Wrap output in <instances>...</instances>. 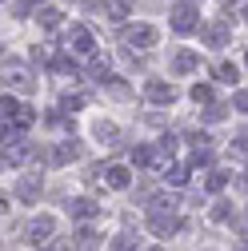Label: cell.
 Listing matches in <instances>:
<instances>
[{
	"instance_id": "cell-37",
	"label": "cell",
	"mask_w": 248,
	"mask_h": 251,
	"mask_svg": "<svg viewBox=\"0 0 248 251\" xmlns=\"http://www.w3.org/2000/svg\"><path fill=\"white\" fill-rule=\"evenodd\" d=\"M244 64H248V56H244Z\"/></svg>"
},
{
	"instance_id": "cell-27",
	"label": "cell",
	"mask_w": 248,
	"mask_h": 251,
	"mask_svg": "<svg viewBox=\"0 0 248 251\" xmlns=\"http://www.w3.org/2000/svg\"><path fill=\"white\" fill-rule=\"evenodd\" d=\"M32 60H36V64H48V60H56V56H52V44H36V48H32Z\"/></svg>"
},
{
	"instance_id": "cell-18",
	"label": "cell",
	"mask_w": 248,
	"mask_h": 251,
	"mask_svg": "<svg viewBox=\"0 0 248 251\" xmlns=\"http://www.w3.org/2000/svg\"><path fill=\"white\" fill-rule=\"evenodd\" d=\"M40 28H48V32H52V28H60V20H64V12H60V8H40Z\"/></svg>"
},
{
	"instance_id": "cell-15",
	"label": "cell",
	"mask_w": 248,
	"mask_h": 251,
	"mask_svg": "<svg viewBox=\"0 0 248 251\" xmlns=\"http://www.w3.org/2000/svg\"><path fill=\"white\" fill-rule=\"evenodd\" d=\"M72 155H76V140H64V144H56V148L48 151V164H52V168H60V164H68Z\"/></svg>"
},
{
	"instance_id": "cell-14",
	"label": "cell",
	"mask_w": 248,
	"mask_h": 251,
	"mask_svg": "<svg viewBox=\"0 0 248 251\" xmlns=\"http://www.w3.org/2000/svg\"><path fill=\"white\" fill-rule=\"evenodd\" d=\"M196 64H200V52H196V48H180V52H176V60H172V72H180V76H184V72H192Z\"/></svg>"
},
{
	"instance_id": "cell-24",
	"label": "cell",
	"mask_w": 248,
	"mask_h": 251,
	"mask_svg": "<svg viewBox=\"0 0 248 251\" xmlns=\"http://www.w3.org/2000/svg\"><path fill=\"white\" fill-rule=\"evenodd\" d=\"M124 16H128V4L112 0V4H108V20H112V24H124Z\"/></svg>"
},
{
	"instance_id": "cell-4",
	"label": "cell",
	"mask_w": 248,
	"mask_h": 251,
	"mask_svg": "<svg viewBox=\"0 0 248 251\" xmlns=\"http://www.w3.org/2000/svg\"><path fill=\"white\" fill-rule=\"evenodd\" d=\"M120 44L124 48H152V44H156V28H152V24H132V28L120 32Z\"/></svg>"
},
{
	"instance_id": "cell-7",
	"label": "cell",
	"mask_w": 248,
	"mask_h": 251,
	"mask_svg": "<svg viewBox=\"0 0 248 251\" xmlns=\"http://www.w3.org/2000/svg\"><path fill=\"white\" fill-rule=\"evenodd\" d=\"M40 192H44V179H40V176H20V183H16V200L36 203V200H40Z\"/></svg>"
},
{
	"instance_id": "cell-17",
	"label": "cell",
	"mask_w": 248,
	"mask_h": 251,
	"mask_svg": "<svg viewBox=\"0 0 248 251\" xmlns=\"http://www.w3.org/2000/svg\"><path fill=\"white\" fill-rule=\"evenodd\" d=\"M88 76L104 84V80H108V56H100V52L92 56V60H88Z\"/></svg>"
},
{
	"instance_id": "cell-29",
	"label": "cell",
	"mask_w": 248,
	"mask_h": 251,
	"mask_svg": "<svg viewBox=\"0 0 248 251\" xmlns=\"http://www.w3.org/2000/svg\"><path fill=\"white\" fill-rule=\"evenodd\" d=\"M224 112H228L224 104H208V108H204V120H208V124H216V120H224Z\"/></svg>"
},
{
	"instance_id": "cell-6",
	"label": "cell",
	"mask_w": 248,
	"mask_h": 251,
	"mask_svg": "<svg viewBox=\"0 0 248 251\" xmlns=\"http://www.w3.org/2000/svg\"><path fill=\"white\" fill-rule=\"evenodd\" d=\"M4 80H8V88H12V92H20V96H32V92H36L32 76H28L20 64H4Z\"/></svg>"
},
{
	"instance_id": "cell-10",
	"label": "cell",
	"mask_w": 248,
	"mask_h": 251,
	"mask_svg": "<svg viewBox=\"0 0 248 251\" xmlns=\"http://www.w3.org/2000/svg\"><path fill=\"white\" fill-rule=\"evenodd\" d=\"M228 36H232V28H228V20H212V24L204 28V40H208L212 48H224V44H228Z\"/></svg>"
},
{
	"instance_id": "cell-13",
	"label": "cell",
	"mask_w": 248,
	"mask_h": 251,
	"mask_svg": "<svg viewBox=\"0 0 248 251\" xmlns=\"http://www.w3.org/2000/svg\"><path fill=\"white\" fill-rule=\"evenodd\" d=\"M92 132H96V140H100L104 148H116V144H120V128H116L112 120H96V128H92Z\"/></svg>"
},
{
	"instance_id": "cell-19",
	"label": "cell",
	"mask_w": 248,
	"mask_h": 251,
	"mask_svg": "<svg viewBox=\"0 0 248 251\" xmlns=\"http://www.w3.org/2000/svg\"><path fill=\"white\" fill-rule=\"evenodd\" d=\"M136 247V235L132 231H120V235H112V243H108V251H132Z\"/></svg>"
},
{
	"instance_id": "cell-21",
	"label": "cell",
	"mask_w": 248,
	"mask_h": 251,
	"mask_svg": "<svg viewBox=\"0 0 248 251\" xmlns=\"http://www.w3.org/2000/svg\"><path fill=\"white\" fill-rule=\"evenodd\" d=\"M236 76H240V68H236V64H228V60H220V64H216V80L236 84Z\"/></svg>"
},
{
	"instance_id": "cell-26",
	"label": "cell",
	"mask_w": 248,
	"mask_h": 251,
	"mask_svg": "<svg viewBox=\"0 0 248 251\" xmlns=\"http://www.w3.org/2000/svg\"><path fill=\"white\" fill-rule=\"evenodd\" d=\"M104 84H108V92H112V96H116V100H124V96H132V92H128V84H120L116 76H108Z\"/></svg>"
},
{
	"instance_id": "cell-9",
	"label": "cell",
	"mask_w": 248,
	"mask_h": 251,
	"mask_svg": "<svg viewBox=\"0 0 248 251\" xmlns=\"http://www.w3.org/2000/svg\"><path fill=\"white\" fill-rule=\"evenodd\" d=\"M144 96H148L152 104H172V100H176V88L164 84V80H148V84H144Z\"/></svg>"
},
{
	"instance_id": "cell-30",
	"label": "cell",
	"mask_w": 248,
	"mask_h": 251,
	"mask_svg": "<svg viewBox=\"0 0 248 251\" xmlns=\"http://www.w3.org/2000/svg\"><path fill=\"white\" fill-rule=\"evenodd\" d=\"M76 239H80V247H92V243H96V231H92V227H80Z\"/></svg>"
},
{
	"instance_id": "cell-12",
	"label": "cell",
	"mask_w": 248,
	"mask_h": 251,
	"mask_svg": "<svg viewBox=\"0 0 248 251\" xmlns=\"http://www.w3.org/2000/svg\"><path fill=\"white\" fill-rule=\"evenodd\" d=\"M96 211H100V203L88 200V196H76V200L68 203V215H72V219H92Z\"/></svg>"
},
{
	"instance_id": "cell-28",
	"label": "cell",
	"mask_w": 248,
	"mask_h": 251,
	"mask_svg": "<svg viewBox=\"0 0 248 251\" xmlns=\"http://www.w3.org/2000/svg\"><path fill=\"white\" fill-rule=\"evenodd\" d=\"M192 100H196V104H212V88H208V84H196V88H192Z\"/></svg>"
},
{
	"instance_id": "cell-33",
	"label": "cell",
	"mask_w": 248,
	"mask_h": 251,
	"mask_svg": "<svg viewBox=\"0 0 248 251\" xmlns=\"http://www.w3.org/2000/svg\"><path fill=\"white\" fill-rule=\"evenodd\" d=\"M232 148H236V155H244V160H248V132H240V136H236V144H232Z\"/></svg>"
},
{
	"instance_id": "cell-35",
	"label": "cell",
	"mask_w": 248,
	"mask_h": 251,
	"mask_svg": "<svg viewBox=\"0 0 248 251\" xmlns=\"http://www.w3.org/2000/svg\"><path fill=\"white\" fill-rule=\"evenodd\" d=\"M120 4H132V0H120Z\"/></svg>"
},
{
	"instance_id": "cell-22",
	"label": "cell",
	"mask_w": 248,
	"mask_h": 251,
	"mask_svg": "<svg viewBox=\"0 0 248 251\" xmlns=\"http://www.w3.org/2000/svg\"><path fill=\"white\" fill-rule=\"evenodd\" d=\"M224 183H228V172H220V168H216V172H208V179H204V187H208V192H224Z\"/></svg>"
},
{
	"instance_id": "cell-31",
	"label": "cell",
	"mask_w": 248,
	"mask_h": 251,
	"mask_svg": "<svg viewBox=\"0 0 248 251\" xmlns=\"http://www.w3.org/2000/svg\"><path fill=\"white\" fill-rule=\"evenodd\" d=\"M232 108H236V112H248V88H240L236 96H232Z\"/></svg>"
},
{
	"instance_id": "cell-1",
	"label": "cell",
	"mask_w": 248,
	"mask_h": 251,
	"mask_svg": "<svg viewBox=\"0 0 248 251\" xmlns=\"http://www.w3.org/2000/svg\"><path fill=\"white\" fill-rule=\"evenodd\" d=\"M148 231L156 235V239H168L172 231H180L176 200H152V207H148Z\"/></svg>"
},
{
	"instance_id": "cell-8",
	"label": "cell",
	"mask_w": 248,
	"mask_h": 251,
	"mask_svg": "<svg viewBox=\"0 0 248 251\" xmlns=\"http://www.w3.org/2000/svg\"><path fill=\"white\" fill-rule=\"evenodd\" d=\"M36 155V148L28 144V140H20V144H4V164H12V168H20V164H28Z\"/></svg>"
},
{
	"instance_id": "cell-16",
	"label": "cell",
	"mask_w": 248,
	"mask_h": 251,
	"mask_svg": "<svg viewBox=\"0 0 248 251\" xmlns=\"http://www.w3.org/2000/svg\"><path fill=\"white\" fill-rule=\"evenodd\" d=\"M52 72H56V76H76V56H72V52H60V56L52 60Z\"/></svg>"
},
{
	"instance_id": "cell-3",
	"label": "cell",
	"mask_w": 248,
	"mask_h": 251,
	"mask_svg": "<svg viewBox=\"0 0 248 251\" xmlns=\"http://www.w3.org/2000/svg\"><path fill=\"white\" fill-rule=\"evenodd\" d=\"M24 235H28V243L48 247V243H52V235H56V219H52V215H36L32 224L24 227Z\"/></svg>"
},
{
	"instance_id": "cell-20",
	"label": "cell",
	"mask_w": 248,
	"mask_h": 251,
	"mask_svg": "<svg viewBox=\"0 0 248 251\" xmlns=\"http://www.w3.org/2000/svg\"><path fill=\"white\" fill-rule=\"evenodd\" d=\"M164 179H168L172 187H184V183H188V168H184V164H172V168L164 172Z\"/></svg>"
},
{
	"instance_id": "cell-25",
	"label": "cell",
	"mask_w": 248,
	"mask_h": 251,
	"mask_svg": "<svg viewBox=\"0 0 248 251\" xmlns=\"http://www.w3.org/2000/svg\"><path fill=\"white\" fill-rule=\"evenodd\" d=\"M84 104H88V100H84L80 92H76V96H64V100H60V112H80Z\"/></svg>"
},
{
	"instance_id": "cell-32",
	"label": "cell",
	"mask_w": 248,
	"mask_h": 251,
	"mask_svg": "<svg viewBox=\"0 0 248 251\" xmlns=\"http://www.w3.org/2000/svg\"><path fill=\"white\" fill-rule=\"evenodd\" d=\"M176 148H180V140H176V136H164V140H160V155H172Z\"/></svg>"
},
{
	"instance_id": "cell-5",
	"label": "cell",
	"mask_w": 248,
	"mask_h": 251,
	"mask_svg": "<svg viewBox=\"0 0 248 251\" xmlns=\"http://www.w3.org/2000/svg\"><path fill=\"white\" fill-rule=\"evenodd\" d=\"M68 52L72 56H96V40H92V32H88V28L84 24H72V32H68Z\"/></svg>"
},
{
	"instance_id": "cell-34",
	"label": "cell",
	"mask_w": 248,
	"mask_h": 251,
	"mask_svg": "<svg viewBox=\"0 0 248 251\" xmlns=\"http://www.w3.org/2000/svg\"><path fill=\"white\" fill-rule=\"evenodd\" d=\"M144 251H164V247H144Z\"/></svg>"
},
{
	"instance_id": "cell-11",
	"label": "cell",
	"mask_w": 248,
	"mask_h": 251,
	"mask_svg": "<svg viewBox=\"0 0 248 251\" xmlns=\"http://www.w3.org/2000/svg\"><path fill=\"white\" fill-rule=\"evenodd\" d=\"M104 183H108V187H116V192H124V187L132 183V172L124 168V164H112V168H104Z\"/></svg>"
},
{
	"instance_id": "cell-2",
	"label": "cell",
	"mask_w": 248,
	"mask_h": 251,
	"mask_svg": "<svg viewBox=\"0 0 248 251\" xmlns=\"http://www.w3.org/2000/svg\"><path fill=\"white\" fill-rule=\"evenodd\" d=\"M196 28H200V12H196L192 0H180V4H172V32L188 36V32H196Z\"/></svg>"
},
{
	"instance_id": "cell-36",
	"label": "cell",
	"mask_w": 248,
	"mask_h": 251,
	"mask_svg": "<svg viewBox=\"0 0 248 251\" xmlns=\"http://www.w3.org/2000/svg\"><path fill=\"white\" fill-rule=\"evenodd\" d=\"M240 251H248V243H244V247H240Z\"/></svg>"
},
{
	"instance_id": "cell-23",
	"label": "cell",
	"mask_w": 248,
	"mask_h": 251,
	"mask_svg": "<svg viewBox=\"0 0 248 251\" xmlns=\"http://www.w3.org/2000/svg\"><path fill=\"white\" fill-rule=\"evenodd\" d=\"M212 219H216V224H228V219H232V203L228 200H216L212 203Z\"/></svg>"
}]
</instances>
